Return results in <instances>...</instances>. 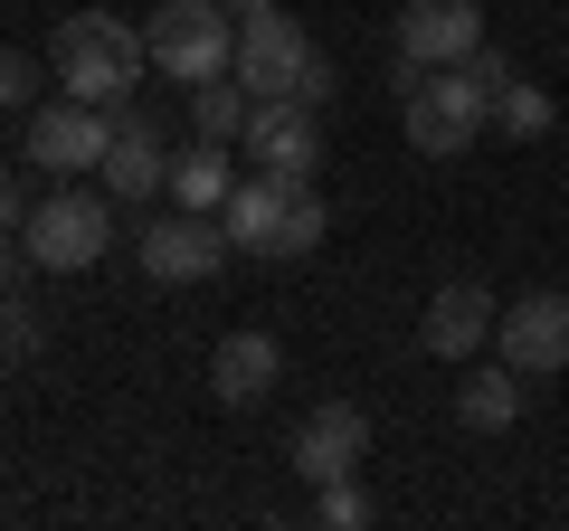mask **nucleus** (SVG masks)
Listing matches in <instances>:
<instances>
[{"label": "nucleus", "mask_w": 569, "mask_h": 531, "mask_svg": "<svg viewBox=\"0 0 569 531\" xmlns=\"http://www.w3.org/2000/svg\"><path fill=\"white\" fill-rule=\"evenodd\" d=\"M522 77V67L503 58V48H475L466 67H418V77L399 86V133L418 162H456V152H475V133L493 123V96Z\"/></svg>", "instance_id": "nucleus-1"}, {"label": "nucleus", "mask_w": 569, "mask_h": 531, "mask_svg": "<svg viewBox=\"0 0 569 531\" xmlns=\"http://www.w3.org/2000/svg\"><path fill=\"white\" fill-rule=\"evenodd\" d=\"M48 77H58V96L133 104V86L152 77V48H142V29L114 20V10H67L58 39H48Z\"/></svg>", "instance_id": "nucleus-2"}, {"label": "nucleus", "mask_w": 569, "mask_h": 531, "mask_svg": "<svg viewBox=\"0 0 569 531\" xmlns=\"http://www.w3.org/2000/svg\"><path fill=\"white\" fill-rule=\"evenodd\" d=\"M142 48H152V77H171L190 96V86H209V77L238 67V10H228V0H162V10L142 20Z\"/></svg>", "instance_id": "nucleus-3"}, {"label": "nucleus", "mask_w": 569, "mask_h": 531, "mask_svg": "<svg viewBox=\"0 0 569 531\" xmlns=\"http://www.w3.org/2000/svg\"><path fill=\"white\" fill-rule=\"evenodd\" d=\"M114 247V190H48V200H29V228H20V257L48 266V275H86V266Z\"/></svg>", "instance_id": "nucleus-4"}, {"label": "nucleus", "mask_w": 569, "mask_h": 531, "mask_svg": "<svg viewBox=\"0 0 569 531\" xmlns=\"http://www.w3.org/2000/svg\"><path fill=\"white\" fill-rule=\"evenodd\" d=\"M133 257H142L152 285H209V275L238 257V238L219 228V209H181V200H171L162 219L133 228Z\"/></svg>", "instance_id": "nucleus-5"}, {"label": "nucleus", "mask_w": 569, "mask_h": 531, "mask_svg": "<svg viewBox=\"0 0 569 531\" xmlns=\"http://www.w3.org/2000/svg\"><path fill=\"white\" fill-rule=\"evenodd\" d=\"M313 58H323V48L305 39V20L276 10V0H257V10L238 20V67H228V77H238L247 96H305Z\"/></svg>", "instance_id": "nucleus-6"}, {"label": "nucleus", "mask_w": 569, "mask_h": 531, "mask_svg": "<svg viewBox=\"0 0 569 531\" xmlns=\"http://www.w3.org/2000/svg\"><path fill=\"white\" fill-rule=\"evenodd\" d=\"M485 48V0H399V48H389V77H418V67H466Z\"/></svg>", "instance_id": "nucleus-7"}, {"label": "nucleus", "mask_w": 569, "mask_h": 531, "mask_svg": "<svg viewBox=\"0 0 569 531\" xmlns=\"http://www.w3.org/2000/svg\"><path fill=\"white\" fill-rule=\"evenodd\" d=\"M114 143V104H86V96H58V104H29V162L48 181H86Z\"/></svg>", "instance_id": "nucleus-8"}, {"label": "nucleus", "mask_w": 569, "mask_h": 531, "mask_svg": "<svg viewBox=\"0 0 569 531\" xmlns=\"http://www.w3.org/2000/svg\"><path fill=\"white\" fill-rule=\"evenodd\" d=\"M96 181L114 190V209H142L171 190V152H162V123H152V104H114V143H104Z\"/></svg>", "instance_id": "nucleus-9"}, {"label": "nucleus", "mask_w": 569, "mask_h": 531, "mask_svg": "<svg viewBox=\"0 0 569 531\" xmlns=\"http://www.w3.org/2000/svg\"><path fill=\"white\" fill-rule=\"evenodd\" d=\"M238 143H247V162H257V171L313 181V162H323V123H313V104H295V96H257Z\"/></svg>", "instance_id": "nucleus-10"}, {"label": "nucleus", "mask_w": 569, "mask_h": 531, "mask_svg": "<svg viewBox=\"0 0 569 531\" xmlns=\"http://www.w3.org/2000/svg\"><path fill=\"white\" fill-rule=\"evenodd\" d=\"M370 465V409L361 399H323V409H305V428H295V474L305 484H342V474Z\"/></svg>", "instance_id": "nucleus-11"}, {"label": "nucleus", "mask_w": 569, "mask_h": 531, "mask_svg": "<svg viewBox=\"0 0 569 531\" xmlns=\"http://www.w3.org/2000/svg\"><path fill=\"white\" fill-rule=\"evenodd\" d=\"M493 351H503L522 380H560L569 370V294H522V304H503V323H493Z\"/></svg>", "instance_id": "nucleus-12"}, {"label": "nucleus", "mask_w": 569, "mask_h": 531, "mask_svg": "<svg viewBox=\"0 0 569 531\" xmlns=\"http://www.w3.org/2000/svg\"><path fill=\"white\" fill-rule=\"evenodd\" d=\"M276 380H284V342L276 332H257V323L219 332V351H209V399H219V409H266Z\"/></svg>", "instance_id": "nucleus-13"}, {"label": "nucleus", "mask_w": 569, "mask_h": 531, "mask_svg": "<svg viewBox=\"0 0 569 531\" xmlns=\"http://www.w3.org/2000/svg\"><path fill=\"white\" fill-rule=\"evenodd\" d=\"M493 323H503V304H493L485 285H466V275H456V285H437V294H427L418 342L437 351V361H475V351L493 342Z\"/></svg>", "instance_id": "nucleus-14"}, {"label": "nucleus", "mask_w": 569, "mask_h": 531, "mask_svg": "<svg viewBox=\"0 0 569 531\" xmlns=\"http://www.w3.org/2000/svg\"><path fill=\"white\" fill-rule=\"evenodd\" d=\"M284 200H295V181H284V171H238V190L219 200V228L247 247V257H266V238H276Z\"/></svg>", "instance_id": "nucleus-15"}, {"label": "nucleus", "mask_w": 569, "mask_h": 531, "mask_svg": "<svg viewBox=\"0 0 569 531\" xmlns=\"http://www.w3.org/2000/svg\"><path fill=\"white\" fill-rule=\"evenodd\" d=\"M522 370H512V361H485V370H475L466 361V389H456V428H475V437H503L512 428V418H522Z\"/></svg>", "instance_id": "nucleus-16"}, {"label": "nucleus", "mask_w": 569, "mask_h": 531, "mask_svg": "<svg viewBox=\"0 0 569 531\" xmlns=\"http://www.w3.org/2000/svg\"><path fill=\"white\" fill-rule=\"evenodd\" d=\"M228 190H238V152L209 143V133H190V143L171 152V200L181 209H219Z\"/></svg>", "instance_id": "nucleus-17"}, {"label": "nucleus", "mask_w": 569, "mask_h": 531, "mask_svg": "<svg viewBox=\"0 0 569 531\" xmlns=\"http://www.w3.org/2000/svg\"><path fill=\"white\" fill-rule=\"evenodd\" d=\"M323 238H332V209H323V190H313V181H295V200H284L276 238H266V266H295V257H313Z\"/></svg>", "instance_id": "nucleus-18"}, {"label": "nucleus", "mask_w": 569, "mask_h": 531, "mask_svg": "<svg viewBox=\"0 0 569 531\" xmlns=\"http://www.w3.org/2000/svg\"><path fill=\"white\" fill-rule=\"evenodd\" d=\"M247 86L238 77H209V86H190V133H209V143H238L247 133Z\"/></svg>", "instance_id": "nucleus-19"}, {"label": "nucleus", "mask_w": 569, "mask_h": 531, "mask_svg": "<svg viewBox=\"0 0 569 531\" xmlns=\"http://www.w3.org/2000/svg\"><path fill=\"white\" fill-rule=\"evenodd\" d=\"M550 123H560V96H550V86H531V77H512L503 96H493V133H512V143H541Z\"/></svg>", "instance_id": "nucleus-20"}, {"label": "nucleus", "mask_w": 569, "mask_h": 531, "mask_svg": "<svg viewBox=\"0 0 569 531\" xmlns=\"http://www.w3.org/2000/svg\"><path fill=\"white\" fill-rule=\"evenodd\" d=\"M313 522H323V531H361V522H370L361 474H342V484H313Z\"/></svg>", "instance_id": "nucleus-21"}, {"label": "nucleus", "mask_w": 569, "mask_h": 531, "mask_svg": "<svg viewBox=\"0 0 569 531\" xmlns=\"http://www.w3.org/2000/svg\"><path fill=\"white\" fill-rule=\"evenodd\" d=\"M39 77L48 67L29 58V48H0V114H29V104H39Z\"/></svg>", "instance_id": "nucleus-22"}, {"label": "nucleus", "mask_w": 569, "mask_h": 531, "mask_svg": "<svg viewBox=\"0 0 569 531\" xmlns=\"http://www.w3.org/2000/svg\"><path fill=\"white\" fill-rule=\"evenodd\" d=\"M39 342H48V323H39L29 304L0 294V370H10V361H39Z\"/></svg>", "instance_id": "nucleus-23"}, {"label": "nucleus", "mask_w": 569, "mask_h": 531, "mask_svg": "<svg viewBox=\"0 0 569 531\" xmlns=\"http://www.w3.org/2000/svg\"><path fill=\"white\" fill-rule=\"evenodd\" d=\"M29 228V190H20V171L0 162V238H20Z\"/></svg>", "instance_id": "nucleus-24"}, {"label": "nucleus", "mask_w": 569, "mask_h": 531, "mask_svg": "<svg viewBox=\"0 0 569 531\" xmlns=\"http://www.w3.org/2000/svg\"><path fill=\"white\" fill-rule=\"evenodd\" d=\"M0 294H10V238H0Z\"/></svg>", "instance_id": "nucleus-25"}, {"label": "nucleus", "mask_w": 569, "mask_h": 531, "mask_svg": "<svg viewBox=\"0 0 569 531\" xmlns=\"http://www.w3.org/2000/svg\"><path fill=\"white\" fill-rule=\"evenodd\" d=\"M228 10H238V20H247V10H257V0H228Z\"/></svg>", "instance_id": "nucleus-26"}]
</instances>
